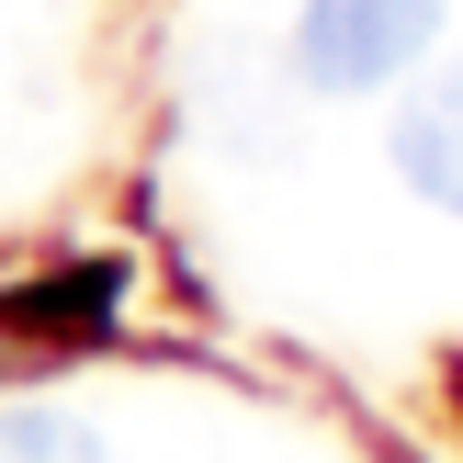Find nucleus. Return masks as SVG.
Segmentation results:
<instances>
[{
  "instance_id": "f257e3e1",
  "label": "nucleus",
  "mask_w": 463,
  "mask_h": 463,
  "mask_svg": "<svg viewBox=\"0 0 463 463\" xmlns=\"http://www.w3.org/2000/svg\"><path fill=\"white\" fill-rule=\"evenodd\" d=\"M452 0H294L283 23V68L317 102H362V90H396L407 68L441 57Z\"/></svg>"
},
{
  "instance_id": "f03ea898",
  "label": "nucleus",
  "mask_w": 463,
  "mask_h": 463,
  "mask_svg": "<svg viewBox=\"0 0 463 463\" xmlns=\"http://www.w3.org/2000/svg\"><path fill=\"white\" fill-rule=\"evenodd\" d=\"M384 158H396V181L430 203V215L463 226V57L407 68L396 113H384Z\"/></svg>"
},
{
  "instance_id": "7ed1b4c3",
  "label": "nucleus",
  "mask_w": 463,
  "mask_h": 463,
  "mask_svg": "<svg viewBox=\"0 0 463 463\" xmlns=\"http://www.w3.org/2000/svg\"><path fill=\"white\" fill-rule=\"evenodd\" d=\"M0 463H113L102 430L57 396H0Z\"/></svg>"
}]
</instances>
